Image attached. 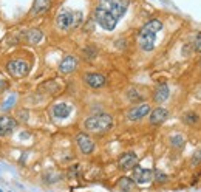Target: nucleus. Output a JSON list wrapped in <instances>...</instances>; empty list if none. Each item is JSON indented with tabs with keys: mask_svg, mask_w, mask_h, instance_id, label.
Instances as JSON below:
<instances>
[{
	"mask_svg": "<svg viewBox=\"0 0 201 192\" xmlns=\"http://www.w3.org/2000/svg\"><path fill=\"white\" fill-rule=\"evenodd\" d=\"M163 30V22L159 19H152L139 30L138 34V43H139L141 50L144 51H152L155 48V41L158 31Z\"/></svg>",
	"mask_w": 201,
	"mask_h": 192,
	"instance_id": "nucleus-1",
	"label": "nucleus"
},
{
	"mask_svg": "<svg viewBox=\"0 0 201 192\" xmlns=\"http://www.w3.org/2000/svg\"><path fill=\"white\" fill-rule=\"evenodd\" d=\"M113 126V118L108 113H99V115H93V116L85 119V129L90 132L96 133H104L107 130H110Z\"/></svg>",
	"mask_w": 201,
	"mask_h": 192,
	"instance_id": "nucleus-2",
	"label": "nucleus"
},
{
	"mask_svg": "<svg viewBox=\"0 0 201 192\" xmlns=\"http://www.w3.org/2000/svg\"><path fill=\"white\" fill-rule=\"evenodd\" d=\"M80 22H82V12L80 11L64 10L56 17V26L60 31H68L71 28H76Z\"/></svg>",
	"mask_w": 201,
	"mask_h": 192,
	"instance_id": "nucleus-3",
	"label": "nucleus"
},
{
	"mask_svg": "<svg viewBox=\"0 0 201 192\" xmlns=\"http://www.w3.org/2000/svg\"><path fill=\"white\" fill-rule=\"evenodd\" d=\"M128 5H130V0H101L97 6L108 11L115 19L119 20L121 17L126 14Z\"/></svg>",
	"mask_w": 201,
	"mask_h": 192,
	"instance_id": "nucleus-4",
	"label": "nucleus"
},
{
	"mask_svg": "<svg viewBox=\"0 0 201 192\" xmlns=\"http://www.w3.org/2000/svg\"><path fill=\"white\" fill-rule=\"evenodd\" d=\"M95 20L107 31H113L116 28V25H118V19H115L108 11L102 10L99 6H96L95 10Z\"/></svg>",
	"mask_w": 201,
	"mask_h": 192,
	"instance_id": "nucleus-5",
	"label": "nucleus"
},
{
	"mask_svg": "<svg viewBox=\"0 0 201 192\" xmlns=\"http://www.w3.org/2000/svg\"><path fill=\"white\" fill-rule=\"evenodd\" d=\"M6 70L12 78H25L29 73V64L23 59H12L6 64Z\"/></svg>",
	"mask_w": 201,
	"mask_h": 192,
	"instance_id": "nucleus-6",
	"label": "nucleus"
},
{
	"mask_svg": "<svg viewBox=\"0 0 201 192\" xmlns=\"http://www.w3.org/2000/svg\"><path fill=\"white\" fill-rule=\"evenodd\" d=\"M132 178L138 184H147V183H150L153 180V171H152V169H144V167L136 164V166L133 167Z\"/></svg>",
	"mask_w": 201,
	"mask_h": 192,
	"instance_id": "nucleus-7",
	"label": "nucleus"
},
{
	"mask_svg": "<svg viewBox=\"0 0 201 192\" xmlns=\"http://www.w3.org/2000/svg\"><path fill=\"white\" fill-rule=\"evenodd\" d=\"M76 144H78L79 150L82 152L84 155H90L93 150H95V142L87 133H78L76 136Z\"/></svg>",
	"mask_w": 201,
	"mask_h": 192,
	"instance_id": "nucleus-8",
	"label": "nucleus"
},
{
	"mask_svg": "<svg viewBox=\"0 0 201 192\" xmlns=\"http://www.w3.org/2000/svg\"><path fill=\"white\" fill-rule=\"evenodd\" d=\"M149 113H150V105L147 104V102H142V104H138L133 107V109L128 110L127 118L130 119V121H138V119L147 116Z\"/></svg>",
	"mask_w": 201,
	"mask_h": 192,
	"instance_id": "nucleus-9",
	"label": "nucleus"
},
{
	"mask_svg": "<svg viewBox=\"0 0 201 192\" xmlns=\"http://www.w3.org/2000/svg\"><path fill=\"white\" fill-rule=\"evenodd\" d=\"M138 164V155L135 152H127V153L121 155V158L118 160V166L122 171H130Z\"/></svg>",
	"mask_w": 201,
	"mask_h": 192,
	"instance_id": "nucleus-10",
	"label": "nucleus"
},
{
	"mask_svg": "<svg viewBox=\"0 0 201 192\" xmlns=\"http://www.w3.org/2000/svg\"><path fill=\"white\" fill-rule=\"evenodd\" d=\"M84 81L91 88H101L107 84V78L99 73H87V74H84Z\"/></svg>",
	"mask_w": 201,
	"mask_h": 192,
	"instance_id": "nucleus-11",
	"label": "nucleus"
},
{
	"mask_svg": "<svg viewBox=\"0 0 201 192\" xmlns=\"http://www.w3.org/2000/svg\"><path fill=\"white\" fill-rule=\"evenodd\" d=\"M71 110H73V109H71L70 104H67V102H59V104L53 105L51 113H53V116L57 118V119H65V118L70 116Z\"/></svg>",
	"mask_w": 201,
	"mask_h": 192,
	"instance_id": "nucleus-12",
	"label": "nucleus"
},
{
	"mask_svg": "<svg viewBox=\"0 0 201 192\" xmlns=\"http://www.w3.org/2000/svg\"><path fill=\"white\" fill-rule=\"evenodd\" d=\"M17 121L12 116H0V136H5L16 129Z\"/></svg>",
	"mask_w": 201,
	"mask_h": 192,
	"instance_id": "nucleus-13",
	"label": "nucleus"
},
{
	"mask_svg": "<svg viewBox=\"0 0 201 192\" xmlns=\"http://www.w3.org/2000/svg\"><path fill=\"white\" fill-rule=\"evenodd\" d=\"M76 67H78V59L74 56H65L59 64V71L62 74H68V73H73Z\"/></svg>",
	"mask_w": 201,
	"mask_h": 192,
	"instance_id": "nucleus-14",
	"label": "nucleus"
},
{
	"mask_svg": "<svg viewBox=\"0 0 201 192\" xmlns=\"http://www.w3.org/2000/svg\"><path fill=\"white\" fill-rule=\"evenodd\" d=\"M167 118H169V111L166 109H163V107H156L155 110L150 111L149 121H150V124H153V126H158V124H163Z\"/></svg>",
	"mask_w": 201,
	"mask_h": 192,
	"instance_id": "nucleus-15",
	"label": "nucleus"
},
{
	"mask_svg": "<svg viewBox=\"0 0 201 192\" xmlns=\"http://www.w3.org/2000/svg\"><path fill=\"white\" fill-rule=\"evenodd\" d=\"M169 95H170L169 85L163 82V84H159V85L155 88V92H153V101L156 102V104H163V102L169 98Z\"/></svg>",
	"mask_w": 201,
	"mask_h": 192,
	"instance_id": "nucleus-16",
	"label": "nucleus"
},
{
	"mask_svg": "<svg viewBox=\"0 0 201 192\" xmlns=\"http://www.w3.org/2000/svg\"><path fill=\"white\" fill-rule=\"evenodd\" d=\"M23 37L26 39V42L31 43V45H37V43L43 39V33L37 28H33V30H26L23 33Z\"/></svg>",
	"mask_w": 201,
	"mask_h": 192,
	"instance_id": "nucleus-17",
	"label": "nucleus"
},
{
	"mask_svg": "<svg viewBox=\"0 0 201 192\" xmlns=\"http://www.w3.org/2000/svg\"><path fill=\"white\" fill-rule=\"evenodd\" d=\"M50 5H51L50 0H36L33 10H31V14H33V16L42 14V12H45V11L50 10Z\"/></svg>",
	"mask_w": 201,
	"mask_h": 192,
	"instance_id": "nucleus-18",
	"label": "nucleus"
},
{
	"mask_svg": "<svg viewBox=\"0 0 201 192\" xmlns=\"http://www.w3.org/2000/svg\"><path fill=\"white\" fill-rule=\"evenodd\" d=\"M118 186L121 187V189H124V191H130V189L135 187V180H130V178H127V177H122L118 181Z\"/></svg>",
	"mask_w": 201,
	"mask_h": 192,
	"instance_id": "nucleus-19",
	"label": "nucleus"
},
{
	"mask_svg": "<svg viewBox=\"0 0 201 192\" xmlns=\"http://www.w3.org/2000/svg\"><path fill=\"white\" fill-rule=\"evenodd\" d=\"M16 101H17V95H16V93H12V95H10L5 101H3V104H2V107H0V109H2L3 111L10 110V109H12V105L16 104Z\"/></svg>",
	"mask_w": 201,
	"mask_h": 192,
	"instance_id": "nucleus-20",
	"label": "nucleus"
},
{
	"mask_svg": "<svg viewBox=\"0 0 201 192\" xmlns=\"http://www.w3.org/2000/svg\"><path fill=\"white\" fill-rule=\"evenodd\" d=\"M127 98L130 101H139V99L144 98V93H139L138 88H130V90L127 92Z\"/></svg>",
	"mask_w": 201,
	"mask_h": 192,
	"instance_id": "nucleus-21",
	"label": "nucleus"
},
{
	"mask_svg": "<svg viewBox=\"0 0 201 192\" xmlns=\"http://www.w3.org/2000/svg\"><path fill=\"white\" fill-rule=\"evenodd\" d=\"M153 180H155L156 183H166V181L169 180V177H167L163 171L156 169V171H153Z\"/></svg>",
	"mask_w": 201,
	"mask_h": 192,
	"instance_id": "nucleus-22",
	"label": "nucleus"
},
{
	"mask_svg": "<svg viewBox=\"0 0 201 192\" xmlns=\"http://www.w3.org/2000/svg\"><path fill=\"white\" fill-rule=\"evenodd\" d=\"M40 88H42V90H48V93H56L57 90H59V87H57V84L54 81H48L47 84H43Z\"/></svg>",
	"mask_w": 201,
	"mask_h": 192,
	"instance_id": "nucleus-23",
	"label": "nucleus"
},
{
	"mask_svg": "<svg viewBox=\"0 0 201 192\" xmlns=\"http://www.w3.org/2000/svg\"><path fill=\"white\" fill-rule=\"evenodd\" d=\"M170 144L173 147H182V144H184V138H182L181 135H175L170 138Z\"/></svg>",
	"mask_w": 201,
	"mask_h": 192,
	"instance_id": "nucleus-24",
	"label": "nucleus"
},
{
	"mask_svg": "<svg viewBox=\"0 0 201 192\" xmlns=\"http://www.w3.org/2000/svg\"><path fill=\"white\" fill-rule=\"evenodd\" d=\"M182 119H184V122H187V124H195L198 121V115L190 111V113H186L184 116H182Z\"/></svg>",
	"mask_w": 201,
	"mask_h": 192,
	"instance_id": "nucleus-25",
	"label": "nucleus"
},
{
	"mask_svg": "<svg viewBox=\"0 0 201 192\" xmlns=\"http://www.w3.org/2000/svg\"><path fill=\"white\" fill-rule=\"evenodd\" d=\"M28 116H29L28 110H20L19 113H17V119H20L22 122H26V121H28Z\"/></svg>",
	"mask_w": 201,
	"mask_h": 192,
	"instance_id": "nucleus-26",
	"label": "nucleus"
},
{
	"mask_svg": "<svg viewBox=\"0 0 201 192\" xmlns=\"http://www.w3.org/2000/svg\"><path fill=\"white\" fill-rule=\"evenodd\" d=\"M193 50L195 51H200L201 50V33H198V36H196L195 42H193Z\"/></svg>",
	"mask_w": 201,
	"mask_h": 192,
	"instance_id": "nucleus-27",
	"label": "nucleus"
},
{
	"mask_svg": "<svg viewBox=\"0 0 201 192\" xmlns=\"http://www.w3.org/2000/svg\"><path fill=\"white\" fill-rule=\"evenodd\" d=\"M2 85H3V82H2V81H0V87H2Z\"/></svg>",
	"mask_w": 201,
	"mask_h": 192,
	"instance_id": "nucleus-28",
	"label": "nucleus"
}]
</instances>
